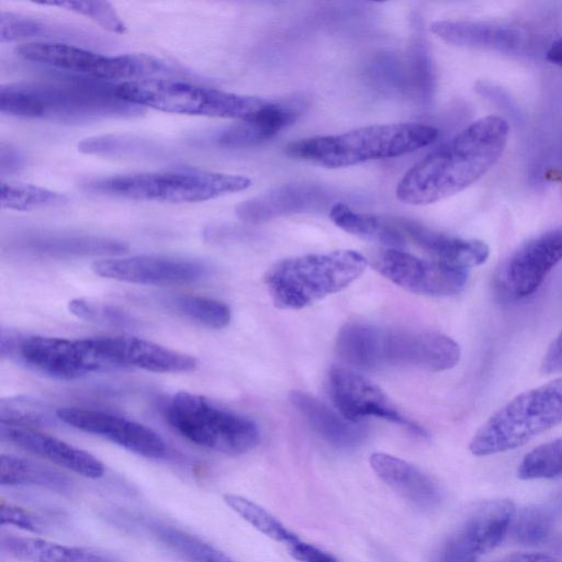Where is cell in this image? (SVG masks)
<instances>
[{
    "mask_svg": "<svg viewBox=\"0 0 562 562\" xmlns=\"http://www.w3.org/2000/svg\"><path fill=\"white\" fill-rule=\"evenodd\" d=\"M508 134L509 125L501 116L472 122L403 176L396 187L397 199L426 205L461 192L498 161Z\"/></svg>",
    "mask_w": 562,
    "mask_h": 562,
    "instance_id": "6da1fadb",
    "label": "cell"
},
{
    "mask_svg": "<svg viewBox=\"0 0 562 562\" xmlns=\"http://www.w3.org/2000/svg\"><path fill=\"white\" fill-rule=\"evenodd\" d=\"M0 110L23 119L82 123L134 116L143 108L122 100L116 86L93 81L13 82L0 88Z\"/></svg>",
    "mask_w": 562,
    "mask_h": 562,
    "instance_id": "7a4b0ae2",
    "label": "cell"
},
{
    "mask_svg": "<svg viewBox=\"0 0 562 562\" xmlns=\"http://www.w3.org/2000/svg\"><path fill=\"white\" fill-rule=\"evenodd\" d=\"M336 351L342 361L362 370L411 366L445 371L456 367L461 357L458 342L445 334L364 323L346 324L337 335Z\"/></svg>",
    "mask_w": 562,
    "mask_h": 562,
    "instance_id": "3957f363",
    "label": "cell"
},
{
    "mask_svg": "<svg viewBox=\"0 0 562 562\" xmlns=\"http://www.w3.org/2000/svg\"><path fill=\"white\" fill-rule=\"evenodd\" d=\"M438 135L436 127L420 123L370 125L299 139L288 144L284 154L327 168H340L415 151L432 144Z\"/></svg>",
    "mask_w": 562,
    "mask_h": 562,
    "instance_id": "277c9868",
    "label": "cell"
},
{
    "mask_svg": "<svg viewBox=\"0 0 562 562\" xmlns=\"http://www.w3.org/2000/svg\"><path fill=\"white\" fill-rule=\"evenodd\" d=\"M367 263L360 252L350 249L306 254L276 262L263 280L277 307L300 310L347 288Z\"/></svg>",
    "mask_w": 562,
    "mask_h": 562,
    "instance_id": "5b68a950",
    "label": "cell"
},
{
    "mask_svg": "<svg viewBox=\"0 0 562 562\" xmlns=\"http://www.w3.org/2000/svg\"><path fill=\"white\" fill-rule=\"evenodd\" d=\"M562 424V378L524 391L496 409L475 431L469 449L477 457L524 446Z\"/></svg>",
    "mask_w": 562,
    "mask_h": 562,
    "instance_id": "8992f818",
    "label": "cell"
},
{
    "mask_svg": "<svg viewBox=\"0 0 562 562\" xmlns=\"http://www.w3.org/2000/svg\"><path fill=\"white\" fill-rule=\"evenodd\" d=\"M251 180L195 169L142 172L93 178L82 182L91 193L139 201L192 203L207 201L247 189Z\"/></svg>",
    "mask_w": 562,
    "mask_h": 562,
    "instance_id": "52a82bcc",
    "label": "cell"
},
{
    "mask_svg": "<svg viewBox=\"0 0 562 562\" xmlns=\"http://www.w3.org/2000/svg\"><path fill=\"white\" fill-rule=\"evenodd\" d=\"M116 94L137 106L189 115L238 119L256 116L268 99L241 95L186 81L150 78L124 81L116 86Z\"/></svg>",
    "mask_w": 562,
    "mask_h": 562,
    "instance_id": "ba28073f",
    "label": "cell"
},
{
    "mask_svg": "<svg viewBox=\"0 0 562 562\" xmlns=\"http://www.w3.org/2000/svg\"><path fill=\"white\" fill-rule=\"evenodd\" d=\"M164 416L190 442L228 456L252 450L260 439L258 427L250 419L186 391L172 395Z\"/></svg>",
    "mask_w": 562,
    "mask_h": 562,
    "instance_id": "9c48e42d",
    "label": "cell"
},
{
    "mask_svg": "<svg viewBox=\"0 0 562 562\" xmlns=\"http://www.w3.org/2000/svg\"><path fill=\"white\" fill-rule=\"evenodd\" d=\"M19 56L61 70L94 79L140 80L158 78L172 72L170 67L145 54L105 56L71 44L59 42H30L15 48Z\"/></svg>",
    "mask_w": 562,
    "mask_h": 562,
    "instance_id": "30bf717a",
    "label": "cell"
},
{
    "mask_svg": "<svg viewBox=\"0 0 562 562\" xmlns=\"http://www.w3.org/2000/svg\"><path fill=\"white\" fill-rule=\"evenodd\" d=\"M0 349L2 357L60 380H74L106 369L88 338L70 340L37 335L22 336L2 329Z\"/></svg>",
    "mask_w": 562,
    "mask_h": 562,
    "instance_id": "8fae6325",
    "label": "cell"
},
{
    "mask_svg": "<svg viewBox=\"0 0 562 562\" xmlns=\"http://www.w3.org/2000/svg\"><path fill=\"white\" fill-rule=\"evenodd\" d=\"M562 260V225L526 241L496 269L493 290L505 302L535 293L550 271Z\"/></svg>",
    "mask_w": 562,
    "mask_h": 562,
    "instance_id": "7c38bea8",
    "label": "cell"
},
{
    "mask_svg": "<svg viewBox=\"0 0 562 562\" xmlns=\"http://www.w3.org/2000/svg\"><path fill=\"white\" fill-rule=\"evenodd\" d=\"M374 269L398 286L423 295L450 296L460 293L469 279L468 269L435 259H424L402 249L387 248L372 259Z\"/></svg>",
    "mask_w": 562,
    "mask_h": 562,
    "instance_id": "4fadbf2b",
    "label": "cell"
},
{
    "mask_svg": "<svg viewBox=\"0 0 562 562\" xmlns=\"http://www.w3.org/2000/svg\"><path fill=\"white\" fill-rule=\"evenodd\" d=\"M514 515L515 505L509 499L481 503L446 541L438 562H477L502 542Z\"/></svg>",
    "mask_w": 562,
    "mask_h": 562,
    "instance_id": "5bb4252c",
    "label": "cell"
},
{
    "mask_svg": "<svg viewBox=\"0 0 562 562\" xmlns=\"http://www.w3.org/2000/svg\"><path fill=\"white\" fill-rule=\"evenodd\" d=\"M328 386L335 407L351 423L374 416L402 425L417 435L426 434L420 426L402 415L379 386L349 369H331Z\"/></svg>",
    "mask_w": 562,
    "mask_h": 562,
    "instance_id": "9a60e30c",
    "label": "cell"
},
{
    "mask_svg": "<svg viewBox=\"0 0 562 562\" xmlns=\"http://www.w3.org/2000/svg\"><path fill=\"white\" fill-rule=\"evenodd\" d=\"M95 274L146 285H180L203 279L209 268L201 261L155 255L109 258L94 261Z\"/></svg>",
    "mask_w": 562,
    "mask_h": 562,
    "instance_id": "2e32d148",
    "label": "cell"
},
{
    "mask_svg": "<svg viewBox=\"0 0 562 562\" xmlns=\"http://www.w3.org/2000/svg\"><path fill=\"white\" fill-rule=\"evenodd\" d=\"M56 417L76 429L143 457L157 459L167 452L164 439L156 431L123 416L90 408L63 407L56 411Z\"/></svg>",
    "mask_w": 562,
    "mask_h": 562,
    "instance_id": "e0dca14e",
    "label": "cell"
},
{
    "mask_svg": "<svg viewBox=\"0 0 562 562\" xmlns=\"http://www.w3.org/2000/svg\"><path fill=\"white\" fill-rule=\"evenodd\" d=\"M88 339L106 369L123 367L179 373L192 371L198 366L194 357L143 338L113 336Z\"/></svg>",
    "mask_w": 562,
    "mask_h": 562,
    "instance_id": "ac0fdd59",
    "label": "cell"
},
{
    "mask_svg": "<svg viewBox=\"0 0 562 562\" xmlns=\"http://www.w3.org/2000/svg\"><path fill=\"white\" fill-rule=\"evenodd\" d=\"M331 199L333 193L323 186L293 182L241 202L235 212L243 222L258 224L280 216L322 210Z\"/></svg>",
    "mask_w": 562,
    "mask_h": 562,
    "instance_id": "d6986e66",
    "label": "cell"
},
{
    "mask_svg": "<svg viewBox=\"0 0 562 562\" xmlns=\"http://www.w3.org/2000/svg\"><path fill=\"white\" fill-rule=\"evenodd\" d=\"M307 105V101L299 97L269 100L256 116L226 127L215 136V140L225 148H244L265 143L293 124Z\"/></svg>",
    "mask_w": 562,
    "mask_h": 562,
    "instance_id": "ffe728a7",
    "label": "cell"
},
{
    "mask_svg": "<svg viewBox=\"0 0 562 562\" xmlns=\"http://www.w3.org/2000/svg\"><path fill=\"white\" fill-rule=\"evenodd\" d=\"M1 437L33 454L89 479L104 475V464L93 454L37 430L1 425Z\"/></svg>",
    "mask_w": 562,
    "mask_h": 562,
    "instance_id": "44dd1931",
    "label": "cell"
},
{
    "mask_svg": "<svg viewBox=\"0 0 562 562\" xmlns=\"http://www.w3.org/2000/svg\"><path fill=\"white\" fill-rule=\"evenodd\" d=\"M397 222L406 238L435 260L469 269L484 263L490 256V247L480 239L451 236L409 218L397 217Z\"/></svg>",
    "mask_w": 562,
    "mask_h": 562,
    "instance_id": "7402d4cb",
    "label": "cell"
},
{
    "mask_svg": "<svg viewBox=\"0 0 562 562\" xmlns=\"http://www.w3.org/2000/svg\"><path fill=\"white\" fill-rule=\"evenodd\" d=\"M430 31L442 41L467 48L513 53L522 43L521 33L512 26L465 20H440Z\"/></svg>",
    "mask_w": 562,
    "mask_h": 562,
    "instance_id": "603a6c76",
    "label": "cell"
},
{
    "mask_svg": "<svg viewBox=\"0 0 562 562\" xmlns=\"http://www.w3.org/2000/svg\"><path fill=\"white\" fill-rule=\"evenodd\" d=\"M369 462L380 480L417 508L431 509L439 503L437 484L417 467L382 452L372 453Z\"/></svg>",
    "mask_w": 562,
    "mask_h": 562,
    "instance_id": "cb8c5ba5",
    "label": "cell"
},
{
    "mask_svg": "<svg viewBox=\"0 0 562 562\" xmlns=\"http://www.w3.org/2000/svg\"><path fill=\"white\" fill-rule=\"evenodd\" d=\"M16 247L48 257L120 255L128 246L121 240L94 235L35 234L21 238Z\"/></svg>",
    "mask_w": 562,
    "mask_h": 562,
    "instance_id": "d4e9b609",
    "label": "cell"
},
{
    "mask_svg": "<svg viewBox=\"0 0 562 562\" xmlns=\"http://www.w3.org/2000/svg\"><path fill=\"white\" fill-rule=\"evenodd\" d=\"M290 401L312 429L330 445L350 448L363 440L366 428L362 425L347 420L312 395L293 391Z\"/></svg>",
    "mask_w": 562,
    "mask_h": 562,
    "instance_id": "484cf974",
    "label": "cell"
},
{
    "mask_svg": "<svg viewBox=\"0 0 562 562\" xmlns=\"http://www.w3.org/2000/svg\"><path fill=\"white\" fill-rule=\"evenodd\" d=\"M329 217L345 232L387 248L402 249L407 243L396 217L357 212L342 202H335L329 207Z\"/></svg>",
    "mask_w": 562,
    "mask_h": 562,
    "instance_id": "4316f807",
    "label": "cell"
},
{
    "mask_svg": "<svg viewBox=\"0 0 562 562\" xmlns=\"http://www.w3.org/2000/svg\"><path fill=\"white\" fill-rule=\"evenodd\" d=\"M1 543L9 555L24 562H121L111 555L90 549L59 544L38 538L7 536L2 538Z\"/></svg>",
    "mask_w": 562,
    "mask_h": 562,
    "instance_id": "83f0119b",
    "label": "cell"
},
{
    "mask_svg": "<svg viewBox=\"0 0 562 562\" xmlns=\"http://www.w3.org/2000/svg\"><path fill=\"white\" fill-rule=\"evenodd\" d=\"M0 482L3 486L36 485L58 492L71 486V481L55 469L13 454H1Z\"/></svg>",
    "mask_w": 562,
    "mask_h": 562,
    "instance_id": "f1b7e54d",
    "label": "cell"
},
{
    "mask_svg": "<svg viewBox=\"0 0 562 562\" xmlns=\"http://www.w3.org/2000/svg\"><path fill=\"white\" fill-rule=\"evenodd\" d=\"M29 37L83 41L87 37V33L78 31L72 27L49 23L20 13L1 12V42H12L15 40Z\"/></svg>",
    "mask_w": 562,
    "mask_h": 562,
    "instance_id": "f546056e",
    "label": "cell"
},
{
    "mask_svg": "<svg viewBox=\"0 0 562 562\" xmlns=\"http://www.w3.org/2000/svg\"><path fill=\"white\" fill-rule=\"evenodd\" d=\"M162 302L172 312L206 328L221 329L231 322V308L215 299L194 294H176L165 297Z\"/></svg>",
    "mask_w": 562,
    "mask_h": 562,
    "instance_id": "4dcf8cb0",
    "label": "cell"
},
{
    "mask_svg": "<svg viewBox=\"0 0 562 562\" xmlns=\"http://www.w3.org/2000/svg\"><path fill=\"white\" fill-rule=\"evenodd\" d=\"M78 149L87 155L114 158H145L159 156L160 146L153 140L133 135H102L83 139Z\"/></svg>",
    "mask_w": 562,
    "mask_h": 562,
    "instance_id": "1f68e13d",
    "label": "cell"
},
{
    "mask_svg": "<svg viewBox=\"0 0 562 562\" xmlns=\"http://www.w3.org/2000/svg\"><path fill=\"white\" fill-rule=\"evenodd\" d=\"M158 539L188 562H235L226 553L177 527H155Z\"/></svg>",
    "mask_w": 562,
    "mask_h": 562,
    "instance_id": "d6a6232c",
    "label": "cell"
},
{
    "mask_svg": "<svg viewBox=\"0 0 562 562\" xmlns=\"http://www.w3.org/2000/svg\"><path fill=\"white\" fill-rule=\"evenodd\" d=\"M223 499L232 510L268 538L288 547L300 540L273 515L252 501L236 494H225Z\"/></svg>",
    "mask_w": 562,
    "mask_h": 562,
    "instance_id": "836d02e7",
    "label": "cell"
},
{
    "mask_svg": "<svg viewBox=\"0 0 562 562\" xmlns=\"http://www.w3.org/2000/svg\"><path fill=\"white\" fill-rule=\"evenodd\" d=\"M67 201L64 194L43 187L11 181L1 183V205L4 209L30 211L61 206Z\"/></svg>",
    "mask_w": 562,
    "mask_h": 562,
    "instance_id": "e575fe53",
    "label": "cell"
},
{
    "mask_svg": "<svg viewBox=\"0 0 562 562\" xmlns=\"http://www.w3.org/2000/svg\"><path fill=\"white\" fill-rule=\"evenodd\" d=\"M517 474L522 480L562 475V437L538 446L521 460Z\"/></svg>",
    "mask_w": 562,
    "mask_h": 562,
    "instance_id": "d590c367",
    "label": "cell"
},
{
    "mask_svg": "<svg viewBox=\"0 0 562 562\" xmlns=\"http://www.w3.org/2000/svg\"><path fill=\"white\" fill-rule=\"evenodd\" d=\"M0 420L1 425L26 428L48 424L53 422V415L45 404L35 398L14 396L1 400Z\"/></svg>",
    "mask_w": 562,
    "mask_h": 562,
    "instance_id": "8d00e7d4",
    "label": "cell"
},
{
    "mask_svg": "<svg viewBox=\"0 0 562 562\" xmlns=\"http://www.w3.org/2000/svg\"><path fill=\"white\" fill-rule=\"evenodd\" d=\"M68 310L77 318L94 324L127 327L135 323L132 316L122 308L91 299H72L68 303Z\"/></svg>",
    "mask_w": 562,
    "mask_h": 562,
    "instance_id": "74e56055",
    "label": "cell"
},
{
    "mask_svg": "<svg viewBox=\"0 0 562 562\" xmlns=\"http://www.w3.org/2000/svg\"><path fill=\"white\" fill-rule=\"evenodd\" d=\"M43 4L57 5L80 15H85L111 32L124 33L126 31L125 23L109 2L50 1L43 2Z\"/></svg>",
    "mask_w": 562,
    "mask_h": 562,
    "instance_id": "f35d334b",
    "label": "cell"
},
{
    "mask_svg": "<svg viewBox=\"0 0 562 562\" xmlns=\"http://www.w3.org/2000/svg\"><path fill=\"white\" fill-rule=\"evenodd\" d=\"M551 513L539 506L522 509L514 526V536L522 543L536 544L541 542L552 527Z\"/></svg>",
    "mask_w": 562,
    "mask_h": 562,
    "instance_id": "ab89813d",
    "label": "cell"
},
{
    "mask_svg": "<svg viewBox=\"0 0 562 562\" xmlns=\"http://www.w3.org/2000/svg\"><path fill=\"white\" fill-rule=\"evenodd\" d=\"M1 525H12L31 532H41L37 520L25 509L1 504L0 508Z\"/></svg>",
    "mask_w": 562,
    "mask_h": 562,
    "instance_id": "60d3db41",
    "label": "cell"
},
{
    "mask_svg": "<svg viewBox=\"0 0 562 562\" xmlns=\"http://www.w3.org/2000/svg\"><path fill=\"white\" fill-rule=\"evenodd\" d=\"M289 550L300 562H338L331 554L301 540L290 546Z\"/></svg>",
    "mask_w": 562,
    "mask_h": 562,
    "instance_id": "b9f144b4",
    "label": "cell"
},
{
    "mask_svg": "<svg viewBox=\"0 0 562 562\" xmlns=\"http://www.w3.org/2000/svg\"><path fill=\"white\" fill-rule=\"evenodd\" d=\"M26 164L24 154L11 144L1 143L0 146V168L1 175H11L18 172Z\"/></svg>",
    "mask_w": 562,
    "mask_h": 562,
    "instance_id": "7bdbcfd3",
    "label": "cell"
},
{
    "mask_svg": "<svg viewBox=\"0 0 562 562\" xmlns=\"http://www.w3.org/2000/svg\"><path fill=\"white\" fill-rule=\"evenodd\" d=\"M540 370L544 374L562 373V330L547 349Z\"/></svg>",
    "mask_w": 562,
    "mask_h": 562,
    "instance_id": "ee69618b",
    "label": "cell"
},
{
    "mask_svg": "<svg viewBox=\"0 0 562 562\" xmlns=\"http://www.w3.org/2000/svg\"><path fill=\"white\" fill-rule=\"evenodd\" d=\"M499 562H558L554 558L543 553H514Z\"/></svg>",
    "mask_w": 562,
    "mask_h": 562,
    "instance_id": "f6af8a7d",
    "label": "cell"
},
{
    "mask_svg": "<svg viewBox=\"0 0 562 562\" xmlns=\"http://www.w3.org/2000/svg\"><path fill=\"white\" fill-rule=\"evenodd\" d=\"M546 58L551 64L562 67V36L551 44L547 50Z\"/></svg>",
    "mask_w": 562,
    "mask_h": 562,
    "instance_id": "bcb514c9",
    "label": "cell"
}]
</instances>
